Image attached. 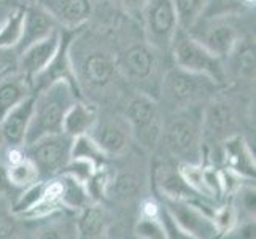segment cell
I'll use <instances>...</instances> for the list:
<instances>
[{
    "mask_svg": "<svg viewBox=\"0 0 256 239\" xmlns=\"http://www.w3.org/2000/svg\"><path fill=\"white\" fill-rule=\"evenodd\" d=\"M34 102L35 96H28L20 104H16L14 107L8 112L4 120L0 121V134L2 139L10 147H18L24 144L26 132L34 112Z\"/></svg>",
    "mask_w": 256,
    "mask_h": 239,
    "instance_id": "obj_12",
    "label": "cell"
},
{
    "mask_svg": "<svg viewBox=\"0 0 256 239\" xmlns=\"http://www.w3.org/2000/svg\"><path fill=\"white\" fill-rule=\"evenodd\" d=\"M16 64V51L12 48H0V75L8 72Z\"/></svg>",
    "mask_w": 256,
    "mask_h": 239,
    "instance_id": "obj_33",
    "label": "cell"
},
{
    "mask_svg": "<svg viewBox=\"0 0 256 239\" xmlns=\"http://www.w3.org/2000/svg\"><path fill=\"white\" fill-rule=\"evenodd\" d=\"M210 80L206 75L188 72L182 67L172 69L164 77V94L172 104L188 105L198 99L200 93L210 86Z\"/></svg>",
    "mask_w": 256,
    "mask_h": 239,
    "instance_id": "obj_9",
    "label": "cell"
},
{
    "mask_svg": "<svg viewBox=\"0 0 256 239\" xmlns=\"http://www.w3.org/2000/svg\"><path fill=\"white\" fill-rule=\"evenodd\" d=\"M214 222L216 225V229H229L234 222L232 210L229 207H223L222 210H218L214 215Z\"/></svg>",
    "mask_w": 256,
    "mask_h": 239,
    "instance_id": "obj_32",
    "label": "cell"
},
{
    "mask_svg": "<svg viewBox=\"0 0 256 239\" xmlns=\"http://www.w3.org/2000/svg\"><path fill=\"white\" fill-rule=\"evenodd\" d=\"M206 0H174L178 28L190 31L191 26L198 21V18L204 8Z\"/></svg>",
    "mask_w": 256,
    "mask_h": 239,
    "instance_id": "obj_26",
    "label": "cell"
},
{
    "mask_svg": "<svg viewBox=\"0 0 256 239\" xmlns=\"http://www.w3.org/2000/svg\"><path fill=\"white\" fill-rule=\"evenodd\" d=\"M75 102V93L67 78H60L40 90L35 97L34 112L24 137V145H30L35 140L62 132L64 115Z\"/></svg>",
    "mask_w": 256,
    "mask_h": 239,
    "instance_id": "obj_1",
    "label": "cell"
},
{
    "mask_svg": "<svg viewBox=\"0 0 256 239\" xmlns=\"http://www.w3.org/2000/svg\"><path fill=\"white\" fill-rule=\"evenodd\" d=\"M140 188L138 177L134 172H121L112 183V193L116 199H129L136 196Z\"/></svg>",
    "mask_w": 256,
    "mask_h": 239,
    "instance_id": "obj_28",
    "label": "cell"
},
{
    "mask_svg": "<svg viewBox=\"0 0 256 239\" xmlns=\"http://www.w3.org/2000/svg\"><path fill=\"white\" fill-rule=\"evenodd\" d=\"M74 139L64 132L48 134L28 145V158L42 177H52L70 163Z\"/></svg>",
    "mask_w": 256,
    "mask_h": 239,
    "instance_id": "obj_4",
    "label": "cell"
},
{
    "mask_svg": "<svg viewBox=\"0 0 256 239\" xmlns=\"http://www.w3.org/2000/svg\"><path fill=\"white\" fill-rule=\"evenodd\" d=\"M113 59L102 51H94L90 56H86L83 63V75L84 80L94 88L107 86L114 75Z\"/></svg>",
    "mask_w": 256,
    "mask_h": 239,
    "instance_id": "obj_17",
    "label": "cell"
},
{
    "mask_svg": "<svg viewBox=\"0 0 256 239\" xmlns=\"http://www.w3.org/2000/svg\"><path fill=\"white\" fill-rule=\"evenodd\" d=\"M244 2H245V5H246V7H252V5H254V0H244Z\"/></svg>",
    "mask_w": 256,
    "mask_h": 239,
    "instance_id": "obj_37",
    "label": "cell"
},
{
    "mask_svg": "<svg viewBox=\"0 0 256 239\" xmlns=\"http://www.w3.org/2000/svg\"><path fill=\"white\" fill-rule=\"evenodd\" d=\"M14 233V222L10 215L0 210V237H8Z\"/></svg>",
    "mask_w": 256,
    "mask_h": 239,
    "instance_id": "obj_34",
    "label": "cell"
},
{
    "mask_svg": "<svg viewBox=\"0 0 256 239\" xmlns=\"http://www.w3.org/2000/svg\"><path fill=\"white\" fill-rule=\"evenodd\" d=\"M59 40H60V32L56 29V31H52L48 37L32 43L30 47H28L24 51L20 53L21 75L30 83V88H32L34 78L37 77L42 70H45L46 66L51 63V59L54 58L58 47H59Z\"/></svg>",
    "mask_w": 256,
    "mask_h": 239,
    "instance_id": "obj_10",
    "label": "cell"
},
{
    "mask_svg": "<svg viewBox=\"0 0 256 239\" xmlns=\"http://www.w3.org/2000/svg\"><path fill=\"white\" fill-rule=\"evenodd\" d=\"M43 188H45V183L34 182L32 185H29L26 193H22V196L18 199V202L14 204V212H22V214H26L28 210H30L42 198Z\"/></svg>",
    "mask_w": 256,
    "mask_h": 239,
    "instance_id": "obj_29",
    "label": "cell"
},
{
    "mask_svg": "<svg viewBox=\"0 0 256 239\" xmlns=\"http://www.w3.org/2000/svg\"><path fill=\"white\" fill-rule=\"evenodd\" d=\"M91 131H94L91 137L105 155H120L128 145L124 129L114 121H104L97 126L94 125Z\"/></svg>",
    "mask_w": 256,
    "mask_h": 239,
    "instance_id": "obj_18",
    "label": "cell"
},
{
    "mask_svg": "<svg viewBox=\"0 0 256 239\" xmlns=\"http://www.w3.org/2000/svg\"><path fill=\"white\" fill-rule=\"evenodd\" d=\"M224 153H226V161L229 163L234 172L240 175L254 177V159L240 136L226 139Z\"/></svg>",
    "mask_w": 256,
    "mask_h": 239,
    "instance_id": "obj_20",
    "label": "cell"
},
{
    "mask_svg": "<svg viewBox=\"0 0 256 239\" xmlns=\"http://www.w3.org/2000/svg\"><path fill=\"white\" fill-rule=\"evenodd\" d=\"M164 142L175 156L186 163L196 164L202 145V115L196 110H186L176 115L164 129Z\"/></svg>",
    "mask_w": 256,
    "mask_h": 239,
    "instance_id": "obj_3",
    "label": "cell"
},
{
    "mask_svg": "<svg viewBox=\"0 0 256 239\" xmlns=\"http://www.w3.org/2000/svg\"><path fill=\"white\" fill-rule=\"evenodd\" d=\"M52 31H56V20L50 15L46 8L43 7L26 8L21 37L16 43V53H21L28 47H30L32 43L48 37Z\"/></svg>",
    "mask_w": 256,
    "mask_h": 239,
    "instance_id": "obj_11",
    "label": "cell"
},
{
    "mask_svg": "<svg viewBox=\"0 0 256 239\" xmlns=\"http://www.w3.org/2000/svg\"><path fill=\"white\" fill-rule=\"evenodd\" d=\"M137 234L142 237H166L164 226L158 218H148L144 217L137 225Z\"/></svg>",
    "mask_w": 256,
    "mask_h": 239,
    "instance_id": "obj_30",
    "label": "cell"
},
{
    "mask_svg": "<svg viewBox=\"0 0 256 239\" xmlns=\"http://www.w3.org/2000/svg\"><path fill=\"white\" fill-rule=\"evenodd\" d=\"M120 66L129 78L146 80L154 69V55L144 45H132L122 53Z\"/></svg>",
    "mask_w": 256,
    "mask_h": 239,
    "instance_id": "obj_15",
    "label": "cell"
},
{
    "mask_svg": "<svg viewBox=\"0 0 256 239\" xmlns=\"http://www.w3.org/2000/svg\"><path fill=\"white\" fill-rule=\"evenodd\" d=\"M144 217L148 218H160V207H158L156 202L153 201H146L144 204Z\"/></svg>",
    "mask_w": 256,
    "mask_h": 239,
    "instance_id": "obj_35",
    "label": "cell"
},
{
    "mask_svg": "<svg viewBox=\"0 0 256 239\" xmlns=\"http://www.w3.org/2000/svg\"><path fill=\"white\" fill-rule=\"evenodd\" d=\"M144 13L150 43L161 50L170 48L174 34L178 28L174 0H146Z\"/></svg>",
    "mask_w": 256,
    "mask_h": 239,
    "instance_id": "obj_6",
    "label": "cell"
},
{
    "mask_svg": "<svg viewBox=\"0 0 256 239\" xmlns=\"http://www.w3.org/2000/svg\"><path fill=\"white\" fill-rule=\"evenodd\" d=\"M22 20H24V8H20L13 15H10L6 23L0 28V48L16 47L18 40L21 37Z\"/></svg>",
    "mask_w": 256,
    "mask_h": 239,
    "instance_id": "obj_27",
    "label": "cell"
},
{
    "mask_svg": "<svg viewBox=\"0 0 256 239\" xmlns=\"http://www.w3.org/2000/svg\"><path fill=\"white\" fill-rule=\"evenodd\" d=\"M126 117L138 142L146 148H153L162 134L158 104L146 96H138L129 102Z\"/></svg>",
    "mask_w": 256,
    "mask_h": 239,
    "instance_id": "obj_5",
    "label": "cell"
},
{
    "mask_svg": "<svg viewBox=\"0 0 256 239\" xmlns=\"http://www.w3.org/2000/svg\"><path fill=\"white\" fill-rule=\"evenodd\" d=\"M167 212L182 231L188 237H214L216 236V225L202 207L190 204L188 201L167 199Z\"/></svg>",
    "mask_w": 256,
    "mask_h": 239,
    "instance_id": "obj_8",
    "label": "cell"
},
{
    "mask_svg": "<svg viewBox=\"0 0 256 239\" xmlns=\"http://www.w3.org/2000/svg\"><path fill=\"white\" fill-rule=\"evenodd\" d=\"M156 182L167 199H178L190 202V199L194 198V193H196L183 180L180 172L172 171V167L169 166L160 167V171L156 172Z\"/></svg>",
    "mask_w": 256,
    "mask_h": 239,
    "instance_id": "obj_21",
    "label": "cell"
},
{
    "mask_svg": "<svg viewBox=\"0 0 256 239\" xmlns=\"http://www.w3.org/2000/svg\"><path fill=\"white\" fill-rule=\"evenodd\" d=\"M239 72L246 78L254 77V50L253 48H246L239 56Z\"/></svg>",
    "mask_w": 256,
    "mask_h": 239,
    "instance_id": "obj_31",
    "label": "cell"
},
{
    "mask_svg": "<svg viewBox=\"0 0 256 239\" xmlns=\"http://www.w3.org/2000/svg\"><path fill=\"white\" fill-rule=\"evenodd\" d=\"M96 121H97L96 109L84 102L75 101L64 115L62 132L68 137L75 139L78 136L88 134L94 128Z\"/></svg>",
    "mask_w": 256,
    "mask_h": 239,
    "instance_id": "obj_16",
    "label": "cell"
},
{
    "mask_svg": "<svg viewBox=\"0 0 256 239\" xmlns=\"http://www.w3.org/2000/svg\"><path fill=\"white\" fill-rule=\"evenodd\" d=\"M244 0H206L204 8L198 18V21H208L216 18H228L240 13L245 8Z\"/></svg>",
    "mask_w": 256,
    "mask_h": 239,
    "instance_id": "obj_23",
    "label": "cell"
},
{
    "mask_svg": "<svg viewBox=\"0 0 256 239\" xmlns=\"http://www.w3.org/2000/svg\"><path fill=\"white\" fill-rule=\"evenodd\" d=\"M74 159H86V161H90L94 164V167H100V164L104 163L105 159V153L99 148L94 142V139L88 134H83V136H78L74 139L72 142V153H70Z\"/></svg>",
    "mask_w": 256,
    "mask_h": 239,
    "instance_id": "obj_24",
    "label": "cell"
},
{
    "mask_svg": "<svg viewBox=\"0 0 256 239\" xmlns=\"http://www.w3.org/2000/svg\"><path fill=\"white\" fill-rule=\"evenodd\" d=\"M194 39H198L207 50H210L218 58L231 55L237 43L236 28L226 21V18H216L208 21H196L190 32Z\"/></svg>",
    "mask_w": 256,
    "mask_h": 239,
    "instance_id": "obj_7",
    "label": "cell"
},
{
    "mask_svg": "<svg viewBox=\"0 0 256 239\" xmlns=\"http://www.w3.org/2000/svg\"><path fill=\"white\" fill-rule=\"evenodd\" d=\"M105 212L102 206H86L78 218V233L82 237H100L105 231Z\"/></svg>",
    "mask_w": 256,
    "mask_h": 239,
    "instance_id": "obj_22",
    "label": "cell"
},
{
    "mask_svg": "<svg viewBox=\"0 0 256 239\" xmlns=\"http://www.w3.org/2000/svg\"><path fill=\"white\" fill-rule=\"evenodd\" d=\"M30 83L21 74L0 80V121L16 104L30 96Z\"/></svg>",
    "mask_w": 256,
    "mask_h": 239,
    "instance_id": "obj_19",
    "label": "cell"
},
{
    "mask_svg": "<svg viewBox=\"0 0 256 239\" xmlns=\"http://www.w3.org/2000/svg\"><path fill=\"white\" fill-rule=\"evenodd\" d=\"M0 28H2V26H0Z\"/></svg>",
    "mask_w": 256,
    "mask_h": 239,
    "instance_id": "obj_38",
    "label": "cell"
},
{
    "mask_svg": "<svg viewBox=\"0 0 256 239\" xmlns=\"http://www.w3.org/2000/svg\"><path fill=\"white\" fill-rule=\"evenodd\" d=\"M170 47L176 67H182L188 72L206 75L214 82H223L224 80L222 58H218L210 50H207L198 39H194L184 29L176 28Z\"/></svg>",
    "mask_w": 256,
    "mask_h": 239,
    "instance_id": "obj_2",
    "label": "cell"
},
{
    "mask_svg": "<svg viewBox=\"0 0 256 239\" xmlns=\"http://www.w3.org/2000/svg\"><path fill=\"white\" fill-rule=\"evenodd\" d=\"M232 126V110L222 99L212 102L202 115V139L222 140L228 139V131Z\"/></svg>",
    "mask_w": 256,
    "mask_h": 239,
    "instance_id": "obj_13",
    "label": "cell"
},
{
    "mask_svg": "<svg viewBox=\"0 0 256 239\" xmlns=\"http://www.w3.org/2000/svg\"><path fill=\"white\" fill-rule=\"evenodd\" d=\"M37 177L38 172L29 158H22L21 161L10 164L6 171L8 182L18 185V187H29L34 182H37Z\"/></svg>",
    "mask_w": 256,
    "mask_h": 239,
    "instance_id": "obj_25",
    "label": "cell"
},
{
    "mask_svg": "<svg viewBox=\"0 0 256 239\" xmlns=\"http://www.w3.org/2000/svg\"><path fill=\"white\" fill-rule=\"evenodd\" d=\"M121 4L124 5L129 12H144L146 0H121Z\"/></svg>",
    "mask_w": 256,
    "mask_h": 239,
    "instance_id": "obj_36",
    "label": "cell"
},
{
    "mask_svg": "<svg viewBox=\"0 0 256 239\" xmlns=\"http://www.w3.org/2000/svg\"><path fill=\"white\" fill-rule=\"evenodd\" d=\"M45 8L56 21L68 29L82 26L92 12L90 0H45Z\"/></svg>",
    "mask_w": 256,
    "mask_h": 239,
    "instance_id": "obj_14",
    "label": "cell"
}]
</instances>
